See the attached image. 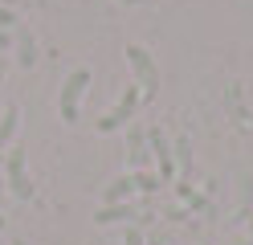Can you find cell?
<instances>
[{"label":"cell","instance_id":"8992f818","mask_svg":"<svg viewBox=\"0 0 253 245\" xmlns=\"http://www.w3.org/2000/svg\"><path fill=\"white\" fill-rule=\"evenodd\" d=\"M94 221L98 225H119V221H151V217H143V212H139V204H102L98 212H94Z\"/></svg>","mask_w":253,"mask_h":245},{"label":"cell","instance_id":"30bf717a","mask_svg":"<svg viewBox=\"0 0 253 245\" xmlns=\"http://www.w3.org/2000/svg\"><path fill=\"white\" fill-rule=\"evenodd\" d=\"M17 127H21V110L17 106H4V114H0V155H4L8 139L17 135Z\"/></svg>","mask_w":253,"mask_h":245},{"label":"cell","instance_id":"ac0fdd59","mask_svg":"<svg viewBox=\"0 0 253 245\" xmlns=\"http://www.w3.org/2000/svg\"><path fill=\"white\" fill-rule=\"evenodd\" d=\"M229 245H245V241H229Z\"/></svg>","mask_w":253,"mask_h":245},{"label":"cell","instance_id":"3957f363","mask_svg":"<svg viewBox=\"0 0 253 245\" xmlns=\"http://www.w3.org/2000/svg\"><path fill=\"white\" fill-rule=\"evenodd\" d=\"M4 188L17 196V200H33V180L25 168V147H8L4 155Z\"/></svg>","mask_w":253,"mask_h":245},{"label":"cell","instance_id":"e0dca14e","mask_svg":"<svg viewBox=\"0 0 253 245\" xmlns=\"http://www.w3.org/2000/svg\"><path fill=\"white\" fill-rule=\"evenodd\" d=\"M119 4H143V0H119Z\"/></svg>","mask_w":253,"mask_h":245},{"label":"cell","instance_id":"5b68a950","mask_svg":"<svg viewBox=\"0 0 253 245\" xmlns=\"http://www.w3.org/2000/svg\"><path fill=\"white\" fill-rule=\"evenodd\" d=\"M147 147H151V155H155V168H160V180L168 184L171 176H176V151H171V143L160 127H151L147 131Z\"/></svg>","mask_w":253,"mask_h":245},{"label":"cell","instance_id":"277c9868","mask_svg":"<svg viewBox=\"0 0 253 245\" xmlns=\"http://www.w3.org/2000/svg\"><path fill=\"white\" fill-rule=\"evenodd\" d=\"M139 106H143V90H139V86H126V90L119 94V102H115V106H110V110L102 114V119H98V131L106 135V131H119V127H126V123L135 119V110H139Z\"/></svg>","mask_w":253,"mask_h":245},{"label":"cell","instance_id":"9a60e30c","mask_svg":"<svg viewBox=\"0 0 253 245\" xmlns=\"http://www.w3.org/2000/svg\"><path fill=\"white\" fill-rule=\"evenodd\" d=\"M12 25H21V21H17V12H8V8H0V29H4V33H8Z\"/></svg>","mask_w":253,"mask_h":245},{"label":"cell","instance_id":"7a4b0ae2","mask_svg":"<svg viewBox=\"0 0 253 245\" xmlns=\"http://www.w3.org/2000/svg\"><path fill=\"white\" fill-rule=\"evenodd\" d=\"M90 86V70L82 65V70H74L66 82H61V94H57V114L61 123H78V106H82V94Z\"/></svg>","mask_w":253,"mask_h":245},{"label":"cell","instance_id":"4fadbf2b","mask_svg":"<svg viewBox=\"0 0 253 245\" xmlns=\"http://www.w3.org/2000/svg\"><path fill=\"white\" fill-rule=\"evenodd\" d=\"M131 176H135V188H139V192H155V188H164V180H160V176H151L147 168H143V172H131Z\"/></svg>","mask_w":253,"mask_h":245},{"label":"cell","instance_id":"d6986e66","mask_svg":"<svg viewBox=\"0 0 253 245\" xmlns=\"http://www.w3.org/2000/svg\"><path fill=\"white\" fill-rule=\"evenodd\" d=\"M0 168H4V155H0Z\"/></svg>","mask_w":253,"mask_h":245},{"label":"cell","instance_id":"6da1fadb","mask_svg":"<svg viewBox=\"0 0 253 245\" xmlns=\"http://www.w3.org/2000/svg\"><path fill=\"white\" fill-rule=\"evenodd\" d=\"M126 61H131V70H135V86L143 90V98L160 94V65H155V57L143 45H126Z\"/></svg>","mask_w":253,"mask_h":245},{"label":"cell","instance_id":"2e32d148","mask_svg":"<svg viewBox=\"0 0 253 245\" xmlns=\"http://www.w3.org/2000/svg\"><path fill=\"white\" fill-rule=\"evenodd\" d=\"M8 45H12V37H8L4 29H0V49H8Z\"/></svg>","mask_w":253,"mask_h":245},{"label":"cell","instance_id":"9c48e42d","mask_svg":"<svg viewBox=\"0 0 253 245\" xmlns=\"http://www.w3.org/2000/svg\"><path fill=\"white\" fill-rule=\"evenodd\" d=\"M131 192H139V188H135V176H123V180H115V184H106L102 204H123Z\"/></svg>","mask_w":253,"mask_h":245},{"label":"cell","instance_id":"52a82bcc","mask_svg":"<svg viewBox=\"0 0 253 245\" xmlns=\"http://www.w3.org/2000/svg\"><path fill=\"white\" fill-rule=\"evenodd\" d=\"M126 159H131L135 172H143V163H147V131L143 127H131V135H126Z\"/></svg>","mask_w":253,"mask_h":245},{"label":"cell","instance_id":"5bb4252c","mask_svg":"<svg viewBox=\"0 0 253 245\" xmlns=\"http://www.w3.org/2000/svg\"><path fill=\"white\" fill-rule=\"evenodd\" d=\"M123 245H147V241H143V229H139V225H126V233H123Z\"/></svg>","mask_w":253,"mask_h":245},{"label":"cell","instance_id":"44dd1931","mask_svg":"<svg viewBox=\"0 0 253 245\" xmlns=\"http://www.w3.org/2000/svg\"><path fill=\"white\" fill-rule=\"evenodd\" d=\"M12 245H25V241H12Z\"/></svg>","mask_w":253,"mask_h":245},{"label":"cell","instance_id":"ffe728a7","mask_svg":"<svg viewBox=\"0 0 253 245\" xmlns=\"http://www.w3.org/2000/svg\"><path fill=\"white\" fill-rule=\"evenodd\" d=\"M0 229H4V217H0Z\"/></svg>","mask_w":253,"mask_h":245},{"label":"cell","instance_id":"8fae6325","mask_svg":"<svg viewBox=\"0 0 253 245\" xmlns=\"http://www.w3.org/2000/svg\"><path fill=\"white\" fill-rule=\"evenodd\" d=\"M171 151H176V168H180V176L188 180V176H192V143H188V135H180L176 143H171Z\"/></svg>","mask_w":253,"mask_h":245},{"label":"cell","instance_id":"7c38bea8","mask_svg":"<svg viewBox=\"0 0 253 245\" xmlns=\"http://www.w3.org/2000/svg\"><path fill=\"white\" fill-rule=\"evenodd\" d=\"M237 204H241V212L249 217V204H253V176L249 172L237 176Z\"/></svg>","mask_w":253,"mask_h":245},{"label":"cell","instance_id":"ba28073f","mask_svg":"<svg viewBox=\"0 0 253 245\" xmlns=\"http://www.w3.org/2000/svg\"><path fill=\"white\" fill-rule=\"evenodd\" d=\"M17 61L25 70L37 65V41H33V33H29V25H17Z\"/></svg>","mask_w":253,"mask_h":245}]
</instances>
